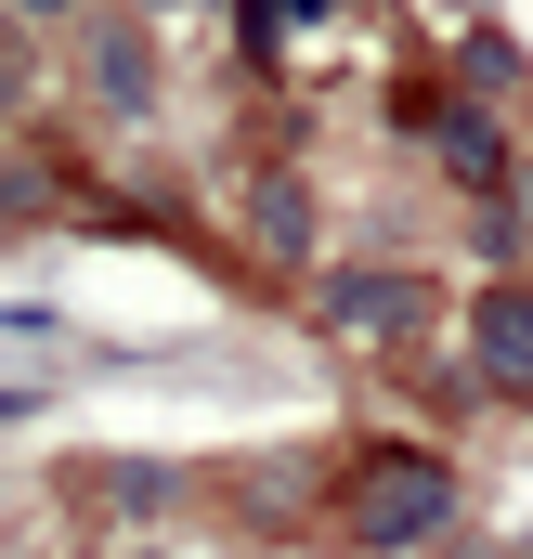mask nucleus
I'll return each instance as SVG.
<instances>
[{
	"label": "nucleus",
	"instance_id": "obj_1",
	"mask_svg": "<svg viewBox=\"0 0 533 559\" xmlns=\"http://www.w3.org/2000/svg\"><path fill=\"white\" fill-rule=\"evenodd\" d=\"M339 521H352V547H365V559H403V547H429V534L455 521V468H442V455H378V468L352 481Z\"/></svg>",
	"mask_w": 533,
	"mask_h": 559
},
{
	"label": "nucleus",
	"instance_id": "obj_2",
	"mask_svg": "<svg viewBox=\"0 0 533 559\" xmlns=\"http://www.w3.org/2000/svg\"><path fill=\"white\" fill-rule=\"evenodd\" d=\"M469 352H482V378H495V391H521L533 404V286H482V299H469Z\"/></svg>",
	"mask_w": 533,
	"mask_h": 559
},
{
	"label": "nucleus",
	"instance_id": "obj_3",
	"mask_svg": "<svg viewBox=\"0 0 533 559\" xmlns=\"http://www.w3.org/2000/svg\"><path fill=\"white\" fill-rule=\"evenodd\" d=\"M92 92H105V118H156V39L131 13H92Z\"/></svg>",
	"mask_w": 533,
	"mask_h": 559
},
{
	"label": "nucleus",
	"instance_id": "obj_4",
	"mask_svg": "<svg viewBox=\"0 0 533 559\" xmlns=\"http://www.w3.org/2000/svg\"><path fill=\"white\" fill-rule=\"evenodd\" d=\"M325 299H339L352 338H416V312H429V286H416V274H339Z\"/></svg>",
	"mask_w": 533,
	"mask_h": 559
},
{
	"label": "nucleus",
	"instance_id": "obj_5",
	"mask_svg": "<svg viewBox=\"0 0 533 559\" xmlns=\"http://www.w3.org/2000/svg\"><path fill=\"white\" fill-rule=\"evenodd\" d=\"M442 156H455V169H469L482 195H508V143L482 131V118H442Z\"/></svg>",
	"mask_w": 533,
	"mask_h": 559
},
{
	"label": "nucleus",
	"instance_id": "obj_6",
	"mask_svg": "<svg viewBox=\"0 0 533 559\" xmlns=\"http://www.w3.org/2000/svg\"><path fill=\"white\" fill-rule=\"evenodd\" d=\"M261 248H312V195L299 182H261Z\"/></svg>",
	"mask_w": 533,
	"mask_h": 559
},
{
	"label": "nucleus",
	"instance_id": "obj_7",
	"mask_svg": "<svg viewBox=\"0 0 533 559\" xmlns=\"http://www.w3.org/2000/svg\"><path fill=\"white\" fill-rule=\"evenodd\" d=\"M13 13H79V0H13Z\"/></svg>",
	"mask_w": 533,
	"mask_h": 559
},
{
	"label": "nucleus",
	"instance_id": "obj_8",
	"mask_svg": "<svg viewBox=\"0 0 533 559\" xmlns=\"http://www.w3.org/2000/svg\"><path fill=\"white\" fill-rule=\"evenodd\" d=\"M0 92H13V39H0Z\"/></svg>",
	"mask_w": 533,
	"mask_h": 559
}]
</instances>
